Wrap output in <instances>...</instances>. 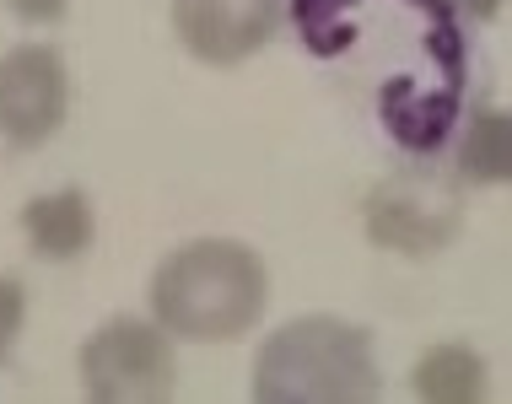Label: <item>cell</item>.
Instances as JSON below:
<instances>
[{"mask_svg":"<svg viewBox=\"0 0 512 404\" xmlns=\"http://www.w3.org/2000/svg\"><path fill=\"white\" fill-rule=\"evenodd\" d=\"M265 297V264L232 238L184 243L151 275V318L178 340H238L259 324Z\"/></svg>","mask_w":512,"mask_h":404,"instance_id":"cell-1","label":"cell"},{"mask_svg":"<svg viewBox=\"0 0 512 404\" xmlns=\"http://www.w3.org/2000/svg\"><path fill=\"white\" fill-rule=\"evenodd\" d=\"M372 334L329 313L292 318L275 329L254 361L259 404H367L378 399Z\"/></svg>","mask_w":512,"mask_h":404,"instance_id":"cell-2","label":"cell"},{"mask_svg":"<svg viewBox=\"0 0 512 404\" xmlns=\"http://www.w3.org/2000/svg\"><path fill=\"white\" fill-rule=\"evenodd\" d=\"M459 221V178L437 173L432 162H410L405 173H394L389 184L367 194V232L372 243L394 248V254H437L459 238Z\"/></svg>","mask_w":512,"mask_h":404,"instance_id":"cell-3","label":"cell"},{"mask_svg":"<svg viewBox=\"0 0 512 404\" xmlns=\"http://www.w3.org/2000/svg\"><path fill=\"white\" fill-rule=\"evenodd\" d=\"M81 383L98 404H157L173 399L168 329L146 318H108L81 345Z\"/></svg>","mask_w":512,"mask_h":404,"instance_id":"cell-4","label":"cell"},{"mask_svg":"<svg viewBox=\"0 0 512 404\" xmlns=\"http://www.w3.org/2000/svg\"><path fill=\"white\" fill-rule=\"evenodd\" d=\"M65 108H71V76L60 49L17 44L0 54V135L11 146H44L65 124Z\"/></svg>","mask_w":512,"mask_h":404,"instance_id":"cell-5","label":"cell"},{"mask_svg":"<svg viewBox=\"0 0 512 404\" xmlns=\"http://www.w3.org/2000/svg\"><path fill=\"white\" fill-rule=\"evenodd\" d=\"M286 0H173V33L205 65H243L270 44Z\"/></svg>","mask_w":512,"mask_h":404,"instance_id":"cell-6","label":"cell"},{"mask_svg":"<svg viewBox=\"0 0 512 404\" xmlns=\"http://www.w3.org/2000/svg\"><path fill=\"white\" fill-rule=\"evenodd\" d=\"M22 232L27 243H33L38 259H81L92 248V232H98V221H92V200L81 189H60V194H44V200H27L22 205Z\"/></svg>","mask_w":512,"mask_h":404,"instance_id":"cell-7","label":"cell"},{"mask_svg":"<svg viewBox=\"0 0 512 404\" xmlns=\"http://www.w3.org/2000/svg\"><path fill=\"white\" fill-rule=\"evenodd\" d=\"M410 388H415V399H426V404H475V399H486L491 372L469 345H437V351H426L415 361Z\"/></svg>","mask_w":512,"mask_h":404,"instance_id":"cell-8","label":"cell"},{"mask_svg":"<svg viewBox=\"0 0 512 404\" xmlns=\"http://www.w3.org/2000/svg\"><path fill=\"white\" fill-rule=\"evenodd\" d=\"M459 178L469 184H512V114L475 108L459 146Z\"/></svg>","mask_w":512,"mask_h":404,"instance_id":"cell-9","label":"cell"},{"mask_svg":"<svg viewBox=\"0 0 512 404\" xmlns=\"http://www.w3.org/2000/svg\"><path fill=\"white\" fill-rule=\"evenodd\" d=\"M22 324H27V291H22V281L0 275V361L11 356V345H17Z\"/></svg>","mask_w":512,"mask_h":404,"instance_id":"cell-10","label":"cell"},{"mask_svg":"<svg viewBox=\"0 0 512 404\" xmlns=\"http://www.w3.org/2000/svg\"><path fill=\"white\" fill-rule=\"evenodd\" d=\"M11 11L27 22V27H49V22H60L65 11H71V0H6Z\"/></svg>","mask_w":512,"mask_h":404,"instance_id":"cell-11","label":"cell"},{"mask_svg":"<svg viewBox=\"0 0 512 404\" xmlns=\"http://www.w3.org/2000/svg\"><path fill=\"white\" fill-rule=\"evenodd\" d=\"M453 6H459L469 22H496V17H502L507 0H453Z\"/></svg>","mask_w":512,"mask_h":404,"instance_id":"cell-12","label":"cell"}]
</instances>
